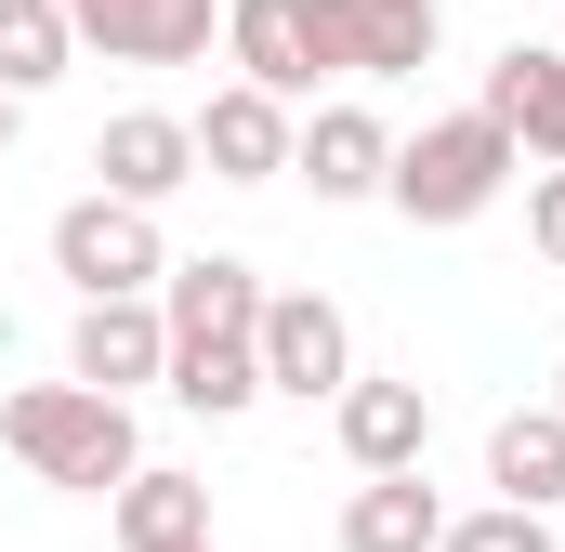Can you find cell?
Listing matches in <instances>:
<instances>
[{
    "mask_svg": "<svg viewBox=\"0 0 565 552\" xmlns=\"http://www.w3.org/2000/svg\"><path fill=\"white\" fill-rule=\"evenodd\" d=\"M0 447H13L40 487H66V500H106L145 460L132 395H93V382H26V395H0Z\"/></svg>",
    "mask_w": 565,
    "mask_h": 552,
    "instance_id": "1",
    "label": "cell"
},
{
    "mask_svg": "<svg viewBox=\"0 0 565 552\" xmlns=\"http://www.w3.org/2000/svg\"><path fill=\"white\" fill-rule=\"evenodd\" d=\"M526 171V145L500 132L487 106H460V119H422V132H395V171H382V198L408 211V224H473V211H500V184Z\"/></svg>",
    "mask_w": 565,
    "mask_h": 552,
    "instance_id": "2",
    "label": "cell"
},
{
    "mask_svg": "<svg viewBox=\"0 0 565 552\" xmlns=\"http://www.w3.org/2000/svg\"><path fill=\"white\" fill-rule=\"evenodd\" d=\"M53 276L79 289V302H106V289H158L171 276V237H158V211L145 198H66L53 211Z\"/></svg>",
    "mask_w": 565,
    "mask_h": 552,
    "instance_id": "3",
    "label": "cell"
},
{
    "mask_svg": "<svg viewBox=\"0 0 565 552\" xmlns=\"http://www.w3.org/2000/svg\"><path fill=\"white\" fill-rule=\"evenodd\" d=\"M250 355H264V395H302V408H329V395L355 382V329H342L329 289H264Z\"/></svg>",
    "mask_w": 565,
    "mask_h": 552,
    "instance_id": "4",
    "label": "cell"
},
{
    "mask_svg": "<svg viewBox=\"0 0 565 552\" xmlns=\"http://www.w3.org/2000/svg\"><path fill=\"white\" fill-rule=\"evenodd\" d=\"M171 369V316H158V289H106V302H79V329H66V382H93V395H145Z\"/></svg>",
    "mask_w": 565,
    "mask_h": 552,
    "instance_id": "5",
    "label": "cell"
},
{
    "mask_svg": "<svg viewBox=\"0 0 565 552\" xmlns=\"http://www.w3.org/2000/svg\"><path fill=\"white\" fill-rule=\"evenodd\" d=\"M329 434H342L355 474H408V460H434V395L395 382V369H355V382L329 395Z\"/></svg>",
    "mask_w": 565,
    "mask_h": 552,
    "instance_id": "6",
    "label": "cell"
},
{
    "mask_svg": "<svg viewBox=\"0 0 565 552\" xmlns=\"http://www.w3.org/2000/svg\"><path fill=\"white\" fill-rule=\"evenodd\" d=\"M289 93H264V79H224L211 106H198V171L211 184H277L289 171Z\"/></svg>",
    "mask_w": 565,
    "mask_h": 552,
    "instance_id": "7",
    "label": "cell"
},
{
    "mask_svg": "<svg viewBox=\"0 0 565 552\" xmlns=\"http://www.w3.org/2000/svg\"><path fill=\"white\" fill-rule=\"evenodd\" d=\"M93 171H106V198H171V184H198V119H171V106H119L106 132H93Z\"/></svg>",
    "mask_w": 565,
    "mask_h": 552,
    "instance_id": "8",
    "label": "cell"
},
{
    "mask_svg": "<svg viewBox=\"0 0 565 552\" xmlns=\"http://www.w3.org/2000/svg\"><path fill=\"white\" fill-rule=\"evenodd\" d=\"M106 527H119V552H211V487L171 460H132L106 487Z\"/></svg>",
    "mask_w": 565,
    "mask_h": 552,
    "instance_id": "9",
    "label": "cell"
},
{
    "mask_svg": "<svg viewBox=\"0 0 565 552\" xmlns=\"http://www.w3.org/2000/svg\"><path fill=\"white\" fill-rule=\"evenodd\" d=\"M211 26H224V0H106L79 26V53H106V66H198Z\"/></svg>",
    "mask_w": 565,
    "mask_h": 552,
    "instance_id": "10",
    "label": "cell"
},
{
    "mask_svg": "<svg viewBox=\"0 0 565 552\" xmlns=\"http://www.w3.org/2000/svg\"><path fill=\"white\" fill-rule=\"evenodd\" d=\"M158 316H171V342H250L264 329V276L237 251H198V264L158 276Z\"/></svg>",
    "mask_w": 565,
    "mask_h": 552,
    "instance_id": "11",
    "label": "cell"
},
{
    "mask_svg": "<svg viewBox=\"0 0 565 552\" xmlns=\"http://www.w3.org/2000/svg\"><path fill=\"white\" fill-rule=\"evenodd\" d=\"M473 106L526 145V158H565V40H513V53L487 66V93H473Z\"/></svg>",
    "mask_w": 565,
    "mask_h": 552,
    "instance_id": "12",
    "label": "cell"
},
{
    "mask_svg": "<svg viewBox=\"0 0 565 552\" xmlns=\"http://www.w3.org/2000/svg\"><path fill=\"white\" fill-rule=\"evenodd\" d=\"M289 171H302L316 198H382V171H395V132H382L369 106H316V119L289 132Z\"/></svg>",
    "mask_w": 565,
    "mask_h": 552,
    "instance_id": "13",
    "label": "cell"
},
{
    "mask_svg": "<svg viewBox=\"0 0 565 552\" xmlns=\"http://www.w3.org/2000/svg\"><path fill=\"white\" fill-rule=\"evenodd\" d=\"M329 540H342V552H434V540H447V500H434L422 460H408V474H355V500H342Z\"/></svg>",
    "mask_w": 565,
    "mask_h": 552,
    "instance_id": "14",
    "label": "cell"
},
{
    "mask_svg": "<svg viewBox=\"0 0 565 552\" xmlns=\"http://www.w3.org/2000/svg\"><path fill=\"white\" fill-rule=\"evenodd\" d=\"M487 487L526 500V513H565V408H500L487 421Z\"/></svg>",
    "mask_w": 565,
    "mask_h": 552,
    "instance_id": "15",
    "label": "cell"
},
{
    "mask_svg": "<svg viewBox=\"0 0 565 552\" xmlns=\"http://www.w3.org/2000/svg\"><path fill=\"white\" fill-rule=\"evenodd\" d=\"M224 66L302 106V93H316V53H302V0H224Z\"/></svg>",
    "mask_w": 565,
    "mask_h": 552,
    "instance_id": "16",
    "label": "cell"
},
{
    "mask_svg": "<svg viewBox=\"0 0 565 552\" xmlns=\"http://www.w3.org/2000/svg\"><path fill=\"white\" fill-rule=\"evenodd\" d=\"M158 395L198 408V421H250V408H264V355H250V342H171Z\"/></svg>",
    "mask_w": 565,
    "mask_h": 552,
    "instance_id": "17",
    "label": "cell"
},
{
    "mask_svg": "<svg viewBox=\"0 0 565 552\" xmlns=\"http://www.w3.org/2000/svg\"><path fill=\"white\" fill-rule=\"evenodd\" d=\"M66 66H79V13H66V0H0V93L40 106Z\"/></svg>",
    "mask_w": 565,
    "mask_h": 552,
    "instance_id": "18",
    "label": "cell"
},
{
    "mask_svg": "<svg viewBox=\"0 0 565 552\" xmlns=\"http://www.w3.org/2000/svg\"><path fill=\"white\" fill-rule=\"evenodd\" d=\"M447 13L434 0H355V79H422Z\"/></svg>",
    "mask_w": 565,
    "mask_h": 552,
    "instance_id": "19",
    "label": "cell"
},
{
    "mask_svg": "<svg viewBox=\"0 0 565 552\" xmlns=\"http://www.w3.org/2000/svg\"><path fill=\"white\" fill-rule=\"evenodd\" d=\"M434 552H565L553 513H526V500H487V513H447V540Z\"/></svg>",
    "mask_w": 565,
    "mask_h": 552,
    "instance_id": "20",
    "label": "cell"
},
{
    "mask_svg": "<svg viewBox=\"0 0 565 552\" xmlns=\"http://www.w3.org/2000/svg\"><path fill=\"white\" fill-rule=\"evenodd\" d=\"M526 251L565 276V158H540V171H526Z\"/></svg>",
    "mask_w": 565,
    "mask_h": 552,
    "instance_id": "21",
    "label": "cell"
},
{
    "mask_svg": "<svg viewBox=\"0 0 565 552\" xmlns=\"http://www.w3.org/2000/svg\"><path fill=\"white\" fill-rule=\"evenodd\" d=\"M302 53L316 79H355V0H302Z\"/></svg>",
    "mask_w": 565,
    "mask_h": 552,
    "instance_id": "22",
    "label": "cell"
},
{
    "mask_svg": "<svg viewBox=\"0 0 565 552\" xmlns=\"http://www.w3.org/2000/svg\"><path fill=\"white\" fill-rule=\"evenodd\" d=\"M13 132H26V93H0V158H13Z\"/></svg>",
    "mask_w": 565,
    "mask_h": 552,
    "instance_id": "23",
    "label": "cell"
},
{
    "mask_svg": "<svg viewBox=\"0 0 565 552\" xmlns=\"http://www.w3.org/2000/svg\"><path fill=\"white\" fill-rule=\"evenodd\" d=\"M66 13H79V26H93V13H106V0H66Z\"/></svg>",
    "mask_w": 565,
    "mask_h": 552,
    "instance_id": "24",
    "label": "cell"
},
{
    "mask_svg": "<svg viewBox=\"0 0 565 552\" xmlns=\"http://www.w3.org/2000/svg\"><path fill=\"white\" fill-rule=\"evenodd\" d=\"M553 408H565V369H553Z\"/></svg>",
    "mask_w": 565,
    "mask_h": 552,
    "instance_id": "25",
    "label": "cell"
}]
</instances>
